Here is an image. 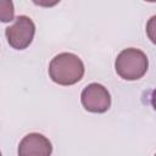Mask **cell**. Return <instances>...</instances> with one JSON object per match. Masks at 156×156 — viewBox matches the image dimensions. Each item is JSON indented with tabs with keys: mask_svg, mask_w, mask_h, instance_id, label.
I'll return each instance as SVG.
<instances>
[{
	"mask_svg": "<svg viewBox=\"0 0 156 156\" xmlns=\"http://www.w3.org/2000/svg\"><path fill=\"white\" fill-rule=\"evenodd\" d=\"M84 63L79 56L72 52L56 55L49 65V77L58 85H73L84 76Z\"/></svg>",
	"mask_w": 156,
	"mask_h": 156,
	"instance_id": "obj_1",
	"label": "cell"
},
{
	"mask_svg": "<svg viewBox=\"0 0 156 156\" xmlns=\"http://www.w3.org/2000/svg\"><path fill=\"white\" fill-rule=\"evenodd\" d=\"M149 60L144 51L128 48L122 50L115 61L117 74L124 80H138L147 72Z\"/></svg>",
	"mask_w": 156,
	"mask_h": 156,
	"instance_id": "obj_2",
	"label": "cell"
},
{
	"mask_svg": "<svg viewBox=\"0 0 156 156\" xmlns=\"http://www.w3.org/2000/svg\"><path fill=\"white\" fill-rule=\"evenodd\" d=\"M35 24L30 17L21 15L15 20V23L6 28L5 35L9 45L15 50L27 49L34 38Z\"/></svg>",
	"mask_w": 156,
	"mask_h": 156,
	"instance_id": "obj_3",
	"label": "cell"
},
{
	"mask_svg": "<svg viewBox=\"0 0 156 156\" xmlns=\"http://www.w3.org/2000/svg\"><path fill=\"white\" fill-rule=\"evenodd\" d=\"M80 102L88 112L104 113L111 107V95L102 84L90 83L82 90Z\"/></svg>",
	"mask_w": 156,
	"mask_h": 156,
	"instance_id": "obj_4",
	"label": "cell"
},
{
	"mask_svg": "<svg viewBox=\"0 0 156 156\" xmlns=\"http://www.w3.org/2000/svg\"><path fill=\"white\" fill-rule=\"evenodd\" d=\"M52 152L50 140L40 133H29L20 141V156H49Z\"/></svg>",
	"mask_w": 156,
	"mask_h": 156,
	"instance_id": "obj_5",
	"label": "cell"
},
{
	"mask_svg": "<svg viewBox=\"0 0 156 156\" xmlns=\"http://www.w3.org/2000/svg\"><path fill=\"white\" fill-rule=\"evenodd\" d=\"M0 18L1 22L7 23L13 21L15 17V7L12 0H1L0 1Z\"/></svg>",
	"mask_w": 156,
	"mask_h": 156,
	"instance_id": "obj_6",
	"label": "cell"
},
{
	"mask_svg": "<svg viewBox=\"0 0 156 156\" xmlns=\"http://www.w3.org/2000/svg\"><path fill=\"white\" fill-rule=\"evenodd\" d=\"M145 30H146V35L150 39V41L156 45V15L147 20Z\"/></svg>",
	"mask_w": 156,
	"mask_h": 156,
	"instance_id": "obj_7",
	"label": "cell"
},
{
	"mask_svg": "<svg viewBox=\"0 0 156 156\" xmlns=\"http://www.w3.org/2000/svg\"><path fill=\"white\" fill-rule=\"evenodd\" d=\"M32 1L40 7H52V6L57 5L61 0H32Z\"/></svg>",
	"mask_w": 156,
	"mask_h": 156,
	"instance_id": "obj_8",
	"label": "cell"
},
{
	"mask_svg": "<svg viewBox=\"0 0 156 156\" xmlns=\"http://www.w3.org/2000/svg\"><path fill=\"white\" fill-rule=\"evenodd\" d=\"M151 105H152L154 110L156 111V89H154V91L151 94Z\"/></svg>",
	"mask_w": 156,
	"mask_h": 156,
	"instance_id": "obj_9",
	"label": "cell"
},
{
	"mask_svg": "<svg viewBox=\"0 0 156 156\" xmlns=\"http://www.w3.org/2000/svg\"><path fill=\"white\" fill-rule=\"evenodd\" d=\"M144 1H147V2H156V0H144Z\"/></svg>",
	"mask_w": 156,
	"mask_h": 156,
	"instance_id": "obj_10",
	"label": "cell"
}]
</instances>
